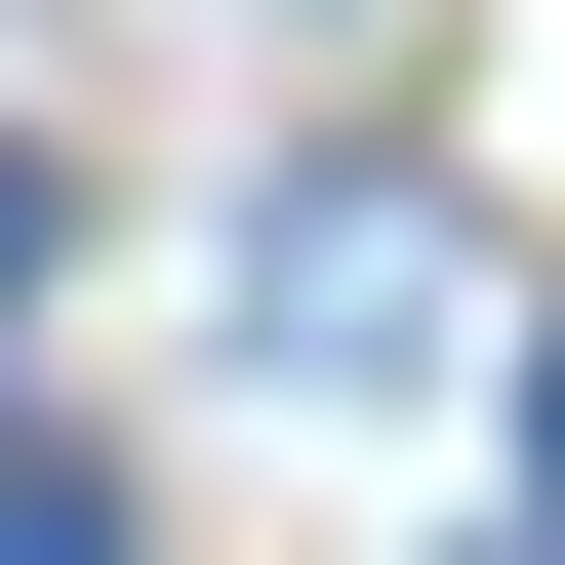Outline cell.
<instances>
[{
    "mask_svg": "<svg viewBox=\"0 0 565 565\" xmlns=\"http://www.w3.org/2000/svg\"><path fill=\"white\" fill-rule=\"evenodd\" d=\"M0 565H121V484H41V445H0Z\"/></svg>",
    "mask_w": 565,
    "mask_h": 565,
    "instance_id": "1",
    "label": "cell"
},
{
    "mask_svg": "<svg viewBox=\"0 0 565 565\" xmlns=\"http://www.w3.org/2000/svg\"><path fill=\"white\" fill-rule=\"evenodd\" d=\"M0 282H41V162H0Z\"/></svg>",
    "mask_w": 565,
    "mask_h": 565,
    "instance_id": "2",
    "label": "cell"
},
{
    "mask_svg": "<svg viewBox=\"0 0 565 565\" xmlns=\"http://www.w3.org/2000/svg\"><path fill=\"white\" fill-rule=\"evenodd\" d=\"M525 445H565V404H525Z\"/></svg>",
    "mask_w": 565,
    "mask_h": 565,
    "instance_id": "3",
    "label": "cell"
}]
</instances>
